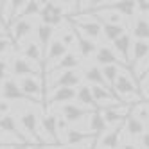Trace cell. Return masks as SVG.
Masks as SVG:
<instances>
[{
  "instance_id": "11",
  "label": "cell",
  "mask_w": 149,
  "mask_h": 149,
  "mask_svg": "<svg viewBox=\"0 0 149 149\" xmlns=\"http://www.w3.org/2000/svg\"><path fill=\"white\" fill-rule=\"evenodd\" d=\"M101 113L108 126H119V124H124L126 117L131 113V106L122 104L119 108H106V110H101Z\"/></svg>"
},
{
  "instance_id": "45",
  "label": "cell",
  "mask_w": 149,
  "mask_h": 149,
  "mask_svg": "<svg viewBox=\"0 0 149 149\" xmlns=\"http://www.w3.org/2000/svg\"><path fill=\"white\" fill-rule=\"evenodd\" d=\"M119 149H138L135 144H130V142H127V144H124V146H120Z\"/></svg>"
},
{
  "instance_id": "26",
  "label": "cell",
  "mask_w": 149,
  "mask_h": 149,
  "mask_svg": "<svg viewBox=\"0 0 149 149\" xmlns=\"http://www.w3.org/2000/svg\"><path fill=\"white\" fill-rule=\"evenodd\" d=\"M76 99L79 101V104L83 106V108L86 110H92V111H97V102H95L93 95H92V88L88 86V84H81V86L77 88V95Z\"/></svg>"
},
{
  "instance_id": "10",
  "label": "cell",
  "mask_w": 149,
  "mask_h": 149,
  "mask_svg": "<svg viewBox=\"0 0 149 149\" xmlns=\"http://www.w3.org/2000/svg\"><path fill=\"white\" fill-rule=\"evenodd\" d=\"M67 52H68V49L63 45L59 40H52V43L49 45V49H47V52H45V56H43V61H45V63L41 65V68H43V70L52 68L63 56L67 54Z\"/></svg>"
},
{
  "instance_id": "4",
  "label": "cell",
  "mask_w": 149,
  "mask_h": 149,
  "mask_svg": "<svg viewBox=\"0 0 149 149\" xmlns=\"http://www.w3.org/2000/svg\"><path fill=\"white\" fill-rule=\"evenodd\" d=\"M83 81V74L79 70H67L58 74H49V88H76Z\"/></svg>"
},
{
  "instance_id": "34",
  "label": "cell",
  "mask_w": 149,
  "mask_h": 149,
  "mask_svg": "<svg viewBox=\"0 0 149 149\" xmlns=\"http://www.w3.org/2000/svg\"><path fill=\"white\" fill-rule=\"evenodd\" d=\"M59 41L63 45H65L67 49L68 47H72L74 43H76V29L72 27V24H68L65 29L61 31V36H59Z\"/></svg>"
},
{
  "instance_id": "6",
  "label": "cell",
  "mask_w": 149,
  "mask_h": 149,
  "mask_svg": "<svg viewBox=\"0 0 149 149\" xmlns=\"http://www.w3.org/2000/svg\"><path fill=\"white\" fill-rule=\"evenodd\" d=\"M20 90L24 92V95L31 102H40L43 101V90H41V81L38 76H31V77H22L18 81Z\"/></svg>"
},
{
  "instance_id": "20",
  "label": "cell",
  "mask_w": 149,
  "mask_h": 149,
  "mask_svg": "<svg viewBox=\"0 0 149 149\" xmlns=\"http://www.w3.org/2000/svg\"><path fill=\"white\" fill-rule=\"evenodd\" d=\"M40 126H41V131H45L52 142L59 144V136H58V115L56 113H52V111L45 113L43 119H40Z\"/></svg>"
},
{
  "instance_id": "18",
  "label": "cell",
  "mask_w": 149,
  "mask_h": 149,
  "mask_svg": "<svg viewBox=\"0 0 149 149\" xmlns=\"http://www.w3.org/2000/svg\"><path fill=\"white\" fill-rule=\"evenodd\" d=\"M22 58H25L31 63H40L41 61V58H43V50H41V47H40V43L36 40L27 38L22 43Z\"/></svg>"
},
{
  "instance_id": "13",
  "label": "cell",
  "mask_w": 149,
  "mask_h": 149,
  "mask_svg": "<svg viewBox=\"0 0 149 149\" xmlns=\"http://www.w3.org/2000/svg\"><path fill=\"white\" fill-rule=\"evenodd\" d=\"M0 93H2V99L4 101H9V102H16V101H29L24 92L20 90L18 83L15 79H6L2 83V88H0ZM31 102V101H29ZM31 104H36V102H31Z\"/></svg>"
},
{
  "instance_id": "27",
  "label": "cell",
  "mask_w": 149,
  "mask_h": 149,
  "mask_svg": "<svg viewBox=\"0 0 149 149\" xmlns=\"http://www.w3.org/2000/svg\"><path fill=\"white\" fill-rule=\"evenodd\" d=\"M34 31H36V41L40 43L41 50H43V56H45V52H47L49 45L52 43V40H54V29L49 27V25L40 24Z\"/></svg>"
},
{
  "instance_id": "16",
  "label": "cell",
  "mask_w": 149,
  "mask_h": 149,
  "mask_svg": "<svg viewBox=\"0 0 149 149\" xmlns=\"http://www.w3.org/2000/svg\"><path fill=\"white\" fill-rule=\"evenodd\" d=\"M119 56L113 52L111 47L108 45H99L97 52H95V56H93V63L97 67H108V65H119Z\"/></svg>"
},
{
  "instance_id": "31",
  "label": "cell",
  "mask_w": 149,
  "mask_h": 149,
  "mask_svg": "<svg viewBox=\"0 0 149 149\" xmlns=\"http://www.w3.org/2000/svg\"><path fill=\"white\" fill-rule=\"evenodd\" d=\"M124 33H127L124 25H111V24H102V36L108 40V41H113L117 38H120Z\"/></svg>"
},
{
  "instance_id": "30",
  "label": "cell",
  "mask_w": 149,
  "mask_h": 149,
  "mask_svg": "<svg viewBox=\"0 0 149 149\" xmlns=\"http://www.w3.org/2000/svg\"><path fill=\"white\" fill-rule=\"evenodd\" d=\"M88 127H90V133H93V135H99V133L108 131V124H106V120H104L101 110L93 111V113L90 115V124H88Z\"/></svg>"
},
{
  "instance_id": "17",
  "label": "cell",
  "mask_w": 149,
  "mask_h": 149,
  "mask_svg": "<svg viewBox=\"0 0 149 149\" xmlns=\"http://www.w3.org/2000/svg\"><path fill=\"white\" fill-rule=\"evenodd\" d=\"M122 130H124V124H119V126H115L113 130L104 131L102 138L99 140V147H102V149H119Z\"/></svg>"
},
{
  "instance_id": "1",
  "label": "cell",
  "mask_w": 149,
  "mask_h": 149,
  "mask_svg": "<svg viewBox=\"0 0 149 149\" xmlns=\"http://www.w3.org/2000/svg\"><path fill=\"white\" fill-rule=\"evenodd\" d=\"M113 93H117L119 97H122L126 102H133V101H140L144 95L140 92V86L135 79V76H131L127 68H122L120 74L117 76L115 83H113Z\"/></svg>"
},
{
  "instance_id": "24",
  "label": "cell",
  "mask_w": 149,
  "mask_h": 149,
  "mask_svg": "<svg viewBox=\"0 0 149 149\" xmlns=\"http://www.w3.org/2000/svg\"><path fill=\"white\" fill-rule=\"evenodd\" d=\"M0 131L25 140V136H24L22 130H20V126H18V120L15 119V115H11V113L6 115V117H0Z\"/></svg>"
},
{
  "instance_id": "47",
  "label": "cell",
  "mask_w": 149,
  "mask_h": 149,
  "mask_svg": "<svg viewBox=\"0 0 149 149\" xmlns=\"http://www.w3.org/2000/svg\"><path fill=\"white\" fill-rule=\"evenodd\" d=\"M142 81H146V84H147V92H149V74L142 77Z\"/></svg>"
},
{
  "instance_id": "35",
  "label": "cell",
  "mask_w": 149,
  "mask_h": 149,
  "mask_svg": "<svg viewBox=\"0 0 149 149\" xmlns=\"http://www.w3.org/2000/svg\"><path fill=\"white\" fill-rule=\"evenodd\" d=\"M131 115L133 117H136L140 122H146V120H149V102H140L138 106H131Z\"/></svg>"
},
{
  "instance_id": "40",
  "label": "cell",
  "mask_w": 149,
  "mask_h": 149,
  "mask_svg": "<svg viewBox=\"0 0 149 149\" xmlns=\"http://www.w3.org/2000/svg\"><path fill=\"white\" fill-rule=\"evenodd\" d=\"M7 72H9V63L4 58H0V81H6Z\"/></svg>"
},
{
  "instance_id": "19",
  "label": "cell",
  "mask_w": 149,
  "mask_h": 149,
  "mask_svg": "<svg viewBox=\"0 0 149 149\" xmlns=\"http://www.w3.org/2000/svg\"><path fill=\"white\" fill-rule=\"evenodd\" d=\"M81 65V58L74 52H67L54 67L50 68V74H58V72H67V70H77Z\"/></svg>"
},
{
  "instance_id": "48",
  "label": "cell",
  "mask_w": 149,
  "mask_h": 149,
  "mask_svg": "<svg viewBox=\"0 0 149 149\" xmlns=\"http://www.w3.org/2000/svg\"><path fill=\"white\" fill-rule=\"evenodd\" d=\"M43 149H49V147H43Z\"/></svg>"
},
{
  "instance_id": "3",
  "label": "cell",
  "mask_w": 149,
  "mask_h": 149,
  "mask_svg": "<svg viewBox=\"0 0 149 149\" xmlns=\"http://www.w3.org/2000/svg\"><path fill=\"white\" fill-rule=\"evenodd\" d=\"M18 126L20 130L24 131V136H25V142H41L40 138V117L34 110H25L20 113L18 117Z\"/></svg>"
},
{
  "instance_id": "14",
  "label": "cell",
  "mask_w": 149,
  "mask_h": 149,
  "mask_svg": "<svg viewBox=\"0 0 149 149\" xmlns=\"http://www.w3.org/2000/svg\"><path fill=\"white\" fill-rule=\"evenodd\" d=\"M147 59H149V41H142V40L133 41V47H131V65L136 67V74H138V70H140L142 63L147 61Z\"/></svg>"
},
{
  "instance_id": "7",
  "label": "cell",
  "mask_w": 149,
  "mask_h": 149,
  "mask_svg": "<svg viewBox=\"0 0 149 149\" xmlns=\"http://www.w3.org/2000/svg\"><path fill=\"white\" fill-rule=\"evenodd\" d=\"M34 31V24L31 18H18L16 22L9 27V38L13 43H20L31 36V33Z\"/></svg>"
},
{
  "instance_id": "25",
  "label": "cell",
  "mask_w": 149,
  "mask_h": 149,
  "mask_svg": "<svg viewBox=\"0 0 149 149\" xmlns=\"http://www.w3.org/2000/svg\"><path fill=\"white\" fill-rule=\"evenodd\" d=\"M93 138H95L93 133H86V131L70 127V130L67 131V135H65V144L68 147H76V146H81V144L88 142V140H93Z\"/></svg>"
},
{
  "instance_id": "46",
  "label": "cell",
  "mask_w": 149,
  "mask_h": 149,
  "mask_svg": "<svg viewBox=\"0 0 149 149\" xmlns=\"http://www.w3.org/2000/svg\"><path fill=\"white\" fill-rule=\"evenodd\" d=\"M147 74H149V59H147V65H146V68L142 70V74H140V79L144 77V76H147Z\"/></svg>"
},
{
  "instance_id": "42",
  "label": "cell",
  "mask_w": 149,
  "mask_h": 149,
  "mask_svg": "<svg viewBox=\"0 0 149 149\" xmlns=\"http://www.w3.org/2000/svg\"><path fill=\"white\" fill-rule=\"evenodd\" d=\"M140 146H142V149H149V131H146L140 136Z\"/></svg>"
},
{
  "instance_id": "15",
  "label": "cell",
  "mask_w": 149,
  "mask_h": 149,
  "mask_svg": "<svg viewBox=\"0 0 149 149\" xmlns=\"http://www.w3.org/2000/svg\"><path fill=\"white\" fill-rule=\"evenodd\" d=\"M102 9L119 13L122 18H135L136 16V2L122 0V2H102Z\"/></svg>"
},
{
  "instance_id": "5",
  "label": "cell",
  "mask_w": 149,
  "mask_h": 149,
  "mask_svg": "<svg viewBox=\"0 0 149 149\" xmlns=\"http://www.w3.org/2000/svg\"><path fill=\"white\" fill-rule=\"evenodd\" d=\"M65 16L67 15L61 2H43V7H41V13H40V20L43 25H49L52 29L56 25L59 27L65 22Z\"/></svg>"
},
{
  "instance_id": "37",
  "label": "cell",
  "mask_w": 149,
  "mask_h": 149,
  "mask_svg": "<svg viewBox=\"0 0 149 149\" xmlns=\"http://www.w3.org/2000/svg\"><path fill=\"white\" fill-rule=\"evenodd\" d=\"M11 45H13V41H11V38H9V36L0 38V58H2L6 52L11 49Z\"/></svg>"
},
{
  "instance_id": "32",
  "label": "cell",
  "mask_w": 149,
  "mask_h": 149,
  "mask_svg": "<svg viewBox=\"0 0 149 149\" xmlns=\"http://www.w3.org/2000/svg\"><path fill=\"white\" fill-rule=\"evenodd\" d=\"M120 65H108V67H102L101 68V72H102V77H104V81H106V84H108V88L111 90L113 88V83H115V79H117V76L120 74ZM113 92V90H111Z\"/></svg>"
},
{
  "instance_id": "9",
  "label": "cell",
  "mask_w": 149,
  "mask_h": 149,
  "mask_svg": "<svg viewBox=\"0 0 149 149\" xmlns=\"http://www.w3.org/2000/svg\"><path fill=\"white\" fill-rule=\"evenodd\" d=\"M38 74H40V70L31 61H27L22 56H13V59H11V76L22 79V77L38 76Z\"/></svg>"
},
{
  "instance_id": "8",
  "label": "cell",
  "mask_w": 149,
  "mask_h": 149,
  "mask_svg": "<svg viewBox=\"0 0 149 149\" xmlns=\"http://www.w3.org/2000/svg\"><path fill=\"white\" fill-rule=\"evenodd\" d=\"M59 113H61V119H65L67 124H76V122H81L84 117H90L93 111L92 110H86L79 104H72V102H67L59 108Z\"/></svg>"
},
{
  "instance_id": "39",
  "label": "cell",
  "mask_w": 149,
  "mask_h": 149,
  "mask_svg": "<svg viewBox=\"0 0 149 149\" xmlns=\"http://www.w3.org/2000/svg\"><path fill=\"white\" fill-rule=\"evenodd\" d=\"M136 13H140L142 16L149 15V0H140V2H136Z\"/></svg>"
},
{
  "instance_id": "33",
  "label": "cell",
  "mask_w": 149,
  "mask_h": 149,
  "mask_svg": "<svg viewBox=\"0 0 149 149\" xmlns=\"http://www.w3.org/2000/svg\"><path fill=\"white\" fill-rule=\"evenodd\" d=\"M41 7H43V2H36V0H31V2H25L22 13H20V18H33V16H40Z\"/></svg>"
},
{
  "instance_id": "2",
  "label": "cell",
  "mask_w": 149,
  "mask_h": 149,
  "mask_svg": "<svg viewBox=\"0 0 149 149\" xmlns=\"http://www.w3.org/2000/svg\"><path fill=\"white\" fill-rule=\"evenodd\" d=\"M70 24H72V27L76 29V31H79L84 38H88L92 41L99 40L101 34H102V27L99 24V20L95 18V15L74 16V18H70Z\"/></svg>"
},
{
  "instance_id": "12",
  "label": "cell",
  "mask_w": 149,
  "mask_h": 149,
  "mask_svg": "<svg viewBox=\"0 0 149 149\" xmlns=\"http://www.w3.org/2000/svg\"><path fill=\"white\" fill-rule=\"evenodd\" d=\"M113 47H115V54H119L122 63L126 67H130L131 63V47H133V40H131V34L130 33H124L120 38H117L113 41Z\"/></svg>"
},
{
  "instance_id": "29",
  "label": "cell",
  "mask_w": 149,
  "mask_h": 149,
  "mask_svg": "<svg viewBox=\"0 0 149 149\" xmlns=\"http://www.w3.org/2000/svg\"><path fill=\"white\" fill-rule=\"evenodd\" d=\"M83 77L86 79L88 83H92L93 86H104V88H108V84H106V81H104V77H102L101 67H97V65H92V67H88L86 70H84Z\"/></svg>"
},
{
  "instance_id": "36",
  "label": "cell",
  "mask_w": 149,
  "mask_h": 149,
  "mask_svg": "<svg viewBox=\"0 0 149 149\" xmlns=\"http://www.w3.org/2000/svg\"><path fill=\"white\" fill-rule=\"evenodd\" d=\"M68 130H70V127H68L67 120H65V119H61V117H58V136H59V144L65 140V135H67Z\"/></svg>"
},
{
  "instance_id": "21",
  "label": "cell",
  "mask_w": 149,
  "mask_h": 149,
  "mask_svg": "<svg viewBox=\"0 0 149 149\" xmlns=\"http://www.w3.org/2000/svg\"><path fill=\"white\" fill-rule=\"evenodd\" d=\"M76 95H77V90L76 88H56V90H52V93L49 95V106L52 104H67V102H72L74 99H76Z\"/></svg>"
},
{
  "instance_id": "44",
  "label": "cell",
  "mask_w": 149,
  "mask_h": 149,
  "mask_svg": "<svg viewBox=\"0 0 149 149\" xmlns=\"http://www.w3.org/2000/svg\"><path fill=\"white\" fill-rule=\"evenodd\" d=\"M7 27L4 25V24H0V38H4V36H7Z\"/></svg>"
},
{
  "instance_id": "28",
  "label": "cell",
  "mask_w": 149,
  "mask_h": 149,
  "mask_svg": "<svg viewBox=\"0 0 149 149\" xmlns=\"http://www.w3.org/2000/svg\"><path fill=\"white\" fill-rule=\"evenodd\" d=\"M124 130H126V133L130 135L131 138H136V136H142L146 133V124L140 122L136 117H133L130 113L126 117V120H124Z\"/></svg>"
},
{
  "instance_id": "43",
  "label": "cell",
  "mask_w": 149,
  "mask_h": 149,
  "mask_svg": "<svg viewBox=\"0 0 149 149\" xmlns=\"http://www.w3.org/2000/svg\"><path fill=\"white\" fill-rule=\"evenodd\" d=\"M6 149H33V146H27V144H20V146H11V147H6Z\"/></svg>"
},
{
  "instance_id": "41",
  "label": "cell",
  "mask_w": 149,
  "mask_h": 149,
  "mask_svg": "<svg viewBox=\"0 0 149 149\" xmlns=\"http://www.w3.org/2000/svg\"><path fill=\"white\" fill-rule=\"evenodd\" d=\"M9 113H11V102L2 99V101H0V117H6Z\"/></svg>"
},
{
  "instance_id": "38",
  "label": "cell",
  "mask_w": 149,
  "mask_h": 149,
  "mask_svg": "<svg viewBox=\"0 0 149 149\" xmlns=\"http://www.w3.org/2000/svg\"><path fill=\"white\" fill-rule=\"evenodd\" d=\"M6 135H7V133H4V131H0V149L11 147V146H20V144H16L15 140H9V138H6Z\"/></svg>"
},
{
  "instance_id": "23",
  "label": "cell",
  "mask_w": 149,
  "mask_h": 149,
  "mask_svg": "<svg viewBox=\"0 0 149 149\" xmlns=\"http://www.w3.org/2000/svg\"><path fill=\"white\" fill-rule=\"evenodd\" d=\"M131 34L136 40L149 41V20L144 18V16L131 18Z\"/></svg>"
},
{
  "instance_id": "22",
  "label": "cell",
  "mask_w": 149,
  "mask_h": 149,
  "mask_svg": "<svg viewBox=\"0 0 149 149\" xmlns=\"http://www.w3.org/2000/svg\"><path fill=\"white\" fill-rule=\"evenodd\" d=\"M76 43H77V49H79V54L83 59H88V58H93L95 52H97L99 45L95 43V41L84 38L79 31H76Z\"/></svg>"
}]
</instances>
